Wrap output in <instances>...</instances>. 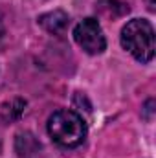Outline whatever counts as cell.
<instances>
[{"label":"cell","mask_w":156,"mask_h":158,"mask_svg":"<svg viewBox=\"0 0 156 158\" xmlns=\"http://www.w3.org/2000/svg\"><path fill=\"white\" fill-rule=\"evenodd\" d=\"M121 46L140 63H149L154 57V30L145 19H132L121 30Z\"/></svg>","instance_id":"6da1fadb"},{"label":"cell","mask_w":156,"mask_h":158,"mask_svg":"<svg viewBox=\"0 0 156 158\" xmlns=\"http://www.w3.org/2000/svg\"><path fill=\"white\" fill-rule=\"evenodd\" d=\"M48 132L51 140L63 147H76L86 136V125L77 112L61 109L48 119Z\"/></svg>","instance_id":"7a4b0ae2"},{"label":"cell","mask_w":156,"mask_h":158,"mask_svg":"<svg viewBox=\"0 0 156 158\" xmlns=\"http://www.w3.org/2000/svg\"><path fill=\"white\" fill-rule=\"evenodd\" d=\"M74 39L79 46L90 53V55H97V53H103L105 48H107V39L103 35V30L99 26V22L96 19H84L81 20L76 30H74Z\"/></svg>","instance_id":"3957f363"},{"label":"cell","mask_w":156,"mask_h":158,"mask_svg":"<svg viewBox=\"0 0 156 158\" xmlns=\"http://www.w3.org/2000/svg\"><path fill=\"white\" fill-rule=\"evenodd\" d=\"M39 24L48 31V33H53V35H63L70 24V17L61 11V9H53L50 13H44L39 17Z\"/></svg>","instance_id":"277c9868"},{"label":"cell","mask_w":156,"mask_h":158,"mask_svg":"<svg viewBox=\"0 0 156 158\" xmlns=\"http://www.w3.org/2000/svg\"><path fill=\"white\" fill-rule=\"evenodd\" d=\"M15 151L18 158H35L40 153V143L31 132H20L15 140Z\"/></svg>","instance_id":"5b68a950"},{"label":"cell","mask_w":156,"mask_h":158,"mask_svg":"<svg viewBox=\"0 0 156 158\" xmlns=\"http://www.w3.org/2000/svg\"><path fill=\"white\" fill-rule=\"evenodd\" d=\"M96 9L99 15H103L107 19H117V17H123L129 13V6L121 0H101V2H97Z\"/></svg>","instance_id":"8992f818"},{"label":"cell","mask_w":156,"mask_h":158,"mask_svg":"<svg viewBox=\"0 0 156 158\" xmlns=\"http://www.w3.org/2000/svg\"><path fill=\"white\" fill-rule=\"evenodd\" d=\"M24 107H26V101L20 99V98H15V99H11L9 103L4 105L2 114H4L6 119H17L20 118V114L24 112Z\"/></svg>","instance_id":"52a82bcc"}]
</instances>
